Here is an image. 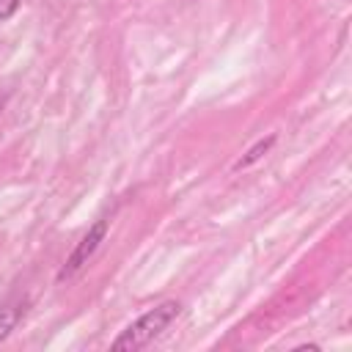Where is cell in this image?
<instances>
[{
  "instance_id": "cell-1",
  "label": "cell",
  "mask_w": 352,
  "mask_h": 352,
  "mask_svg": "<svg viewBox=\"0 0 352 352\" xmlns=\"http://www.w3.org/2000/svg\"><path fill=\"white\" fill-rule=\"evenodd\" d=\"M182 314V302L176 300H162L154 308H148L146 314H140L132 324H126L121 330V336H116L110 341V349L116 352H135L148 346L157 336H162V330H168L173 324V319Z\"/></svg>"
},
{
  "instance_id": "cell-2",
  "label": "cell",
  "mask_w": 352,
  "mask_h": 352,
  "mask_svg": "<svg viewBox=\"0 0 352 352\" xmlns=\"http://www.w3.org/2000/svg\"><path fill=\"white\" fill-rule=\"evenodd\" d=\"M107 226H110V220L107 217H99L82 236H80V242L72 248V253L66 256V261H63V267L58 270V283H63V280H72L91 258H94V253L99 250V245L104 242V236H107Z\"/></svg>"
},
{
  "instance_id": "cell-3",
  "label": "cell",
  "mask_w": 352,
  "mask_h": 352,
  "mask_svg": "<svg viewBox=\"0 0 352 352\" xmlns=\"http://www.w3.org/2000/svg\"><path fill=\"white\" fill-rule=\"evenodd\" d=\"M28 311V300H11L0 305V344L11 336V330L19 324V319Z\"/></svg>"
},
{
  "instance_id": "cell-4",
  "label": "cell",
  "mask_w": 352,
  "mask_h": 352,
  "mask_svg": "<svg viewBox=\"0 0 352 352\" xmlns=\"http://www.w3.org/2000/svg\"><path fill=\"white\" fill-rule=\"evenodd\" d=\"M275 140H278L275 135H267V138L256 140V143H253V146H250V148H248V151L234 162V170H245V168H250L253 162H258V160H261V157L275 146Z\"/></svg>"
},
{
  "instance_id": "cell-5",
  "label": "cell",
  "mask_w": 352,
  "mask_h": 352,
  "mask_svg": "<svg viewBox=\"0 0 352 352\" xmlns=\"http://www.w3.org/2000/svg\"><path fill=\"white\" fill-rule=\"evenodd\" d=\"M22 0H0V22H8L19 11Z\"/></svg>"
}]
</instances>
